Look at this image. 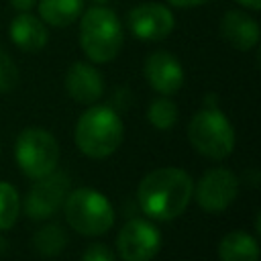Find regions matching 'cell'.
Instances as JSON below:
<instances>
[{
  "label": "cell",
  "instance_id": "1",
  "mask_svg": "<svg viewBox=\"0 0 261 261\" xmlns=\"http://www.w3.org/2000/svg\"><path fill=\"white\" fill-rule=\"evenodd\" d=\"M194 196L192 177L177 167H161L143 177L137 190L141 210L155 220L179 216Z\"/></svg>",
  "mask_w": 261,
  "mask_h": 261
},
{
  "label": "cell",
  "instance_id": "2",
  "mask_svg": "<svg viewBox=\"0 0 261 261\" xmlns=\"http://www.w3.org/2000/svg\"><path fill=\"white\" fill-rule=\"evenodd\" d=\"M124 41V31L118 16L106 6H92L82 14L80 47L94 63L112 61Z\"/></svg>",
  "mask_w": 261,
  "mask_h": 261
},
{
  "label": "cell",
  "instance_id": "3",
  "mask_svg": "<svg viewBox=\"0 0 261 261\" xmlns=\"http://www.w3.org/2000/svg\"><path fill=\"white\" fill-rule=\"evenodd\" d=\"M122 120L110 106H90L75 124L77 149L94 159L108 157L122 141Z\"/></svg>",
  "mask_w": 261,
  "mask_h": 261
},
{
  "label": "cell",
  "instance_id": "4",
  "mask_svg": "<svg viewBox=\"0 0 261 261\" xmlns=\"http://www.w3.org/2000/svg\"><path fill=\"white\" fill-rule=\"evenodd\" d=\"M67 224L86 237H98L108 232L114 224V210L108 198L92 188H80L67 192L63 200Z\"/></svg>",
  "mask_w": 261,
  "mask_h": 261
},
{
  "label": "cell",
  "instance_id": "5",
  "mask_svg": "<svg viewBox=\"0 0 261 261\" xmlns=\"http://www.w3.org/2000/svg\"><path fill=\"white\" fill-rule=\"evenodd\" d=\"M192 147L210 159H224L234 149V130L228 118L216 106H204L188 124Z\"/></svg>",
  "mask_w": 261,
  "mask_h": 261
},
{
  "label": "cell",
  "instance_id": "6",
  "mask_svg": "<svg viewBox=\"0 0 261 261\" xmlns=\"http://www.w3.org/2000/svg\"><path fill=\"white\" fill-rule=\"evenodd\" d=\"M14 157L22 173L31 179L49 175L59 161V145L55 137L39 126H29L16 137Z\"/></svg>",
  "mask_w": 261,
  "mask_h": 261
},
{
  "label": "cell",
  "instance_id": "7",
  "mask_svg": "<svg viewBox=\"0 0 261 261\" xmlns=\"http://www.w3.org/2000/svg\"><path fill=\"white\" fill-rule=\"evenodd\" d=\"M69 192V177L63 171H51L45 177L35 179L33 188L24 200V212L33 220H45L63 206V200Z\"/></svg>",
  "mask_w": 261,
  "mask_h": 261
},
{
  "label": "cell",
  "instance_id": "8",
  "mask_svg": "<svg viewBox=\"0 0 261 261\" xmlns=\"http://www.w3.org/2000/svg\"><path fill=\"white\" fill-rule=\"evenodd\" d=\"M239 194V179L230 169L214 167L208 169L196 186V200L198 206L206 212H222L226 210Z\"/></svg>",
  "mask_w": 261,
  "mask_h": 261
},
{
  "label": "cell",
  "instance_id": "9",
  "mask_svg": "<svg viewBox=\"0 0 261 261\" xmlns=\"http://www.w3.org/2000/svg\"><path fill=\"white\" fill-rule=\"evenodd\" d=\"M116 247L122 261H151L159 253L161 234L151 222L133 218L120 228Z\"/></svg>",
  "mask_w": 261,
  "mask_h": 261
},
{
  "label": "cell",
  "instance_id": "10",
  "mask_svg": "<svg viewBox=\"0 0 261 261\" xmlns=\"http://www.w3.org/2000/svg\"><path fill=\"white\" fill-rule=\"evenodd\" d=\"M126 24L130 33L141 41H161L175 24L173 12L159 2H143L130 8L126 14Z\"/></svg>",
  "mask_w": 261,
  "mask_h": 261
},
{
  "label": "cell",
  "instance_id": "11",
  "mask_svg": "<svg viewBox=\"0 0 261 261\" xmlns=\"http://www.w3.org/2000/svg\"><path fill=\"white\" fill-rule=\"evenodd\" d=\"M145 77L151 88L163 96L175 94L184 86L181 63L167 51H155L145 59Z\"/></svg>",
  "mask_w": 261,
  "mask_h": 261
},
{
  "label": "cell",
  "instance_id": "12",
  "mask_svg": "<svg viewBox=\"0 0 261 261\" xmlns=\"http://www.w3.org/2000/svg\"><path fill=\"white\" fill-rule=\"evenodd\" d=\"M65 90L80 104H94L104 94L102 73L84 61H75L65 73Z\"/></svg>",
  "mask_w": 261,
  "mask_h": 261
},
{
  "label": "cell",
  "instance_id": "13",
  "mask_svg": "<svg viewBox=\"0 0 261 261\" xmlns=\"http://www.w3.org/2000/svg\"><path fill=\"white\" fill-rule=\"evenodd\" d=\"M222 39L239 51H249L259 43V24L245 10H228L220 20Z\"/></svg>",
  "mask_w": 261,
  "mask_h": 261
},
{
  "label": "cell",
  "instance_id": "14",
  "mask_svg": "<svg viewBox=\"0 0 261 261\" xmlns=\"http://www.w3.org/2000/svg\"><path fill=\"white\" fill-rule=\"evenodd\" d=\"M10 39L18 49H22L27 53H37L47 45L49 31L41 18H37L35 14H31L27 10V12H20L18 16L12 18Z\"/></svg>",
  "mask_w": 261,
  "mask_h": 261
},
{
  "label": "cell",
  "instance_id": "15",
  "mask_svg": "<svg viewBox=\"0 0 261 261\" xmlns=\"http://www.w3.org/2000/svg\"><path fill=\"white\" fill-rule=\"evenodd\" d=\"M218 257L220 261H259V247L251 234L234 230L220 239Z\"/></svg>",
  "mask_w": 261,
  "mask_h": 261
},
{
  "label": "cell",
  "instance_id": "16",
  "mask_svg": "<svg viewBox=\"0 0 261 261\" xmlns=\"http://www.w3.org/2000/svg\"><path fill=\"white\" fill-rule=\"evenodd\" d=\"M84 0H39V14L45 24L67 27L80 18Z\"/></svg>",
  "mask_w": 261,
  "mask_h": 261
},
{
  "label": "cell",
  "instance_id": "17",
  "mask_svg": "<svg viewBox=\"0 0 261 261\" xmlns=\"http://www.w3.org/2000/svg\"><path fill=\"white\" fill-rule=\"evenodd\" d=\"M67 245V234L59 224H45L33 234V247L43 257H55L59 255Z\"/></svg>",
  "mask_w": 261,
  "mask_h": 261
},
{
  "label": "cell",
  "instance_id": "18",
  "mask_svg": "<svg viewBox=\"0 0 261 261\" xmlns=\"http://www.w3.org/2000/svg\"><path fill=\"white\" fill-rule=\"evenodd\" d=\"M18 192L14 186L0 181V230H8L18 218Z\"/></svg>",
  "mask_w": 261,
  "mask_h": 261
},
{
  "label": "cell",
  "instance_id": "19",
  "mask_svg": "<svg viewBox=\"0 0 261 261\" xmlns=\"http://www.w3.org/2000/svg\"><path fill=\"white\" fill-rule=\"evenodd\" d=\"M147 118H149V122H151L155 128L167 130V128H171V126L175 124V120H177V108H175V104H173L171 100H167V98H157V100L151 102V106H149V110H147Z\"/></svg>",
  "mask_w": 261,
  "mask_h": 261
},
{
  "label": "cell",
  "instance_id": "20",
  "mask_svg": "<svg viewBox=\"0 0 261 261\" xmlns=\"http://www.w3.org/2000/svg\"><path fill=\"white\" fill-rule=\"evenodd\" d=\"M18 84V69L14 61L0 49V92H10Z\"/></svg>",
  "mask_w": 261,
  "mask_h": 261
},
{
  "label": "cell",
  "instance_id": "21",
  "mask_svg": "<svg viewBox=\"0 0 261 261\" xmlns=\"http://www.w3.org/2000/svg\"><path fill=\"white\" fill-rule=\"evenodd\" d=\"M82 261H114V253L102 243H92L86 247Z\"/></svg>",
  "mask_w": 261,
  "mask_h": 261
},
{
  "label": "cell",
  "instance_id": "22",
  "mask_svg": "<svg viewBox=\"0 0 261 261\" xmlns=\"http://www.w3.org/2000/svg\"><path fill=\"white\" fill-rule=\"evenodd\" d=\"M167 4L175 6V8H194V6H200V4H206L210 0H165Z\"/></svg>",
  "mask_w": 261,
  "mask_h": 261
},
{
  "label": "cell",
  "instance_id": "23",
  "mask_svg": "<svg viewBox=\"0 0 261 261\" xmlns=\"http://www.w3.org/2000/svg\"><path fill=\"white\" fill-rule=\"evenodd\" d=\"M10 4H12V8H16L18 12H27V10L33 8L35 0H10Z\"/></svg>",
  "mask_w": 261,
  "mask_h": 261
},
{
  "label": "cell",
  "instance_id": "24",
  "mask_svg": "<svg viewBox=\"0 0 261 261\" xmlns=\"http://www.w3.org/2000/svg\"><path fill=\"white\" fill-rule=\"evenodd\" d=\"M239 4H243L245 8H251V10H259L261 8V0H237Z\"/></svg>",
  "mask_w": 261,
  "mask_h": 261
},
{
  "label": "cell",
  "instance_id": "25",
  "mask_svg": "<svg viewBox=\"0 0 261 261\" xmlns=\"http://www.w3.org/2000/svg\"><path fill=\"white\" fill-rule=\"evenodd\" d=\"M94 4H104V2H108V0H92Z\"/></svg>",
  "mask_w": 261,
  "mask_h": 261
}]
</instances>
